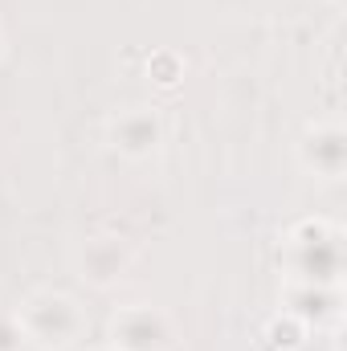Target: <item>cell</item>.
I'll return each instance as SVG.
<instances>
[]
</instances>
